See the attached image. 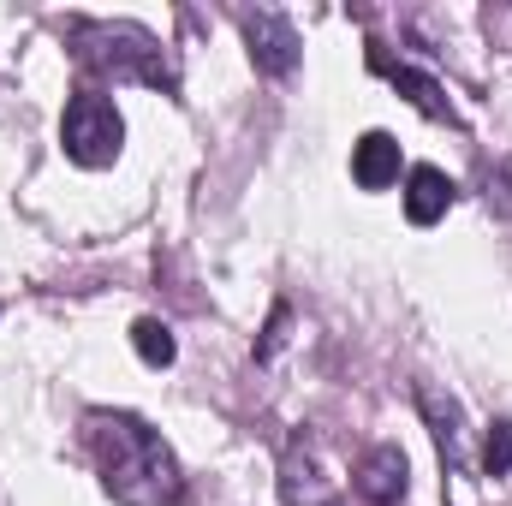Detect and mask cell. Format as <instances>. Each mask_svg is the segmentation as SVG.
<instances>
[{
  "instance_id": "6da1fadb",
  "label": "cell",
  "mask_w": 512,
  "mask_h": 506,
  "mask_svg": "<svg viewBox=\"0 0 512 506\" xmlns=\"http://www.w3.org/2000/svg\"><path fill=\"white\" fill-rule=\"evenodd\" d=\"M84 429H90V447H96L102 489L120 506H173L185 495L173 447L143 417H131V411H90Z\"/></svg>"
},
{
  "instance_id": "7a4b0ae2",
  "label": "cell",
  "mask_w": 512,
  "mask_h": 506,
  "mask_svg": "<svg viewBox=\"0 0 512 506\" xmlns=\"http://www.w3.org/2000/svg\"><path fill=\"white\" fill-rule=\"evenodd\" d=\"M60 137H66V155H72L78 167H108V161L120 155V143H126V120H120V108H114L108 96L84 90V96H72Z\"/></svg>"
},
{
  "instance_id": "3957f363",
  "label": "cell",
  "mask_w": 512,
  "mask_h": 506,
  "mask_svg": "<svg viewBox=\"0 0 512 506\" xmlns=\"http://www.w3.org/2000/svg\"><path fill=\"white\" fill-rule=\"evenodd\" d=\"M239 24H245V42H251L256 72L286 78V72L298 66V30H292V18H280V12H268V6H256V12L239 18Z\"/></svg>"
},
{
  "instance_id": "277c9868",
  "label": "cell",
  "mask_w": 512,
  "mask_h": 506,
  "mask_svg": "<svg viewBox=\"0 0 512 506\" xmlns=\"http://www.w3.org/2000/svg\"><path fill=\"white\" fill-rule=\"evenodd\" d=\"M358 495L376 506H393L405 495V453L387 441V447H370L364 465H358Z\"/></svg>"
},
{
  "instance_id": "5b68a950",
  "label": "cell",
  "mask_w": 512,
  "mask_h": 506,
  "mask_svg": "<svg viewBox=\"0 0 512 506\" xmlns=\"http://www.w3.org/2000/svg\"><path fill=\"white\" fill-rule=\"evenodd\" d=\"M447 203H453V179L441 167H411V179H405V215L417 227H435L447 215Z\"/></svg>"
},
{
  "instance_id": "8992f818",
  "label": "cell",
  "mask_w": 512,
  "mask_h": 506,
  "mask_svg": "<svg viewBox=\"0 0 512 506\" xmlns=\"http://www.w3.org/2000/svg\"><path fill=\"white\" fill-rule=\"evenodd\" d=\"M352 179L364 185V191H382L399 179V143L387 137V131H370L358 149H352Z\"/></svg>"
},
{
  "instance_id": "52a82bcc",
  "label": "cell",
  "mask_w": 512,
  "mask_h": 506,
  "mask_svg": "<svg viewBox=\"0 0 512 506\" xmlns=\"http://www.w3.org/2000/svg\"><path fill=\"white\" fill-rule=\"evenodd\" d=\"M131 346H137V358H143L149 370H167V364L179 358V346H173V328H167V322H155V316L131 322Z\"/></svg>"
},
{
  "instance_id": "ba28073f",
  "label": "cell",
  "mask_w": 512,
  "mask_h": 506,
  "mask_svg": "<svg viewBox=\"0 0 512 506\" xmlns=\"http://www.w3.org/2000/svg\"><path fill=\"white\" fill-rule=\"evenodd\" d=\"M393 84L411 96V108H423L429 120H453V108H447V96H441V84L435 78H423V72H411V66H393Z\"/></svg>"
},
{
  "instance_id": "9c48e42d",
  "label": "cell",
  "mask_w": 512,
  "mask_h": 506,
  "mask_svg": "<svg viewBox=\"0 0 512 506\" xmlns=\"http://www.w3.org/2000/svg\"><path fill=\"white\" fill-rule=\"evenodd\" d=\"M286 501L292 506H334V489L310 471V459L292 453V459H286Z\"/></svg>"
},
{
  "instance_id": "30bf717a",
  "label": "cell",
  "mask_w": 512,
  "mask_h": 506,
  "mask_svg": "<svg viewBox=\"0 0 512 506\" xmlns=\"http://www.w3.org/2000/svg\"><path fill=\"white\" fill-rule=\"evenodd\" d=\"M483 465H489V477H507V471H512V423H495V429H489Z\"/></svg>"
}]
</instances>
